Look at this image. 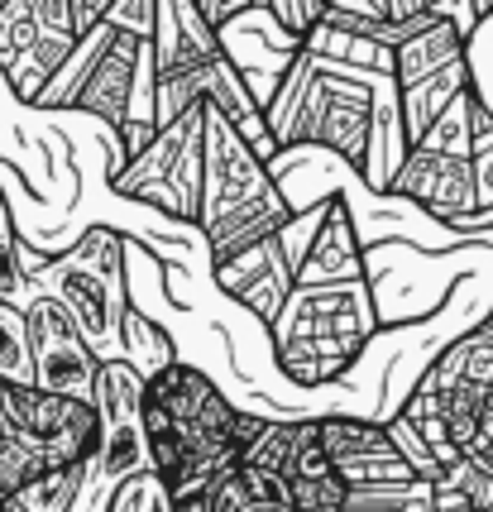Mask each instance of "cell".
Segmentation results:
<instances>
[{"label": "cell", "mask_w": 493, "mask_h": 512, "mask_svg": "<svg viewBox=\"0 0 493 512\" xmlns=\"http://www.w3.org/2000/svg\"><path fill=\"white\" fill-rule=\"evenodd\" d=\"M379 307L369 278L350 283H292L278 316L269 321L273 364L297 393H316L345 383L369 340L379 335Z\"/></svg>", "instance_id": "1"}, {"label": "cell", "mask_w": 493, "mask_h": 512, "mask_svg": "<svg viewBox=\"0 0 493 512\" xmlns=\"http://www.w3.org/2000/svg\"><path fill=\"white\" fill-rule=\"evenodd\" d=\"M288 192L269 173V163L249 149V139L225 120L211 101L202 111V216L197 235L211 268L235 259L240 249L278 235L292 221Z\"/></svg>", "instance_id": "2"}, {"label": "cell", "mask_w": 493, "mask_h": 512, "mask_svg": "<svg viewBox=\"0 0 493 512\" xmlns=\"http://www.w3.org/2000/svg\"><path fill=\"white\" fill-rule=\"evenodd\" d=\"M125 249H130V240L111 225H87L58 254H34V245L20 240L29 288L48 292L68 307V316L87 335L96 359H120V316L130 307Z\"/></svg>", "instance_id": "3"}, {"label": "cell", "mask_w": 493, "mask_h": 512, "mask_svg": "<svg viewBox=\"0 0 493 512\" xmlns=\"http://www.w3.org/2000/svg\"><path fill=\"white\" fill-rule=\"evenodd\" d=\"M383 197L388 201H412L422 216L436 225H460L479 211L474 197V168H470V125H465V96L450 101L412 139L398 158V168L383 178Z\"/></svg>", "instance_id": "4"}, {"label": "cell", "mask_w": 493, "mask_h": 512, "mask_svg": "<svg viewBox=\"0 0 493 512\" xmlns=\"http://www.w3.org/2000/svg\"><path fill=\"white\" fill-rule=\"evenodd\" d=\"M202 111L206 101L187 106L178 120L158 125L154 139L135 158L111 168L106 182L115 197L149 201L163 216L197 230V216H202Z\"/></svg>", "instance_id": "5"}, {"label": "cell", "mask_w": 493, "mask_h": 512, "mask_svg": "<svg viewBox=\"0 0 493 512\" xmlns=\"http://www.w3.org/2000/svg\"><path fill=\"white\" fill-rule=\"evenodd\" d=\"M91 407H96V455L87 460V484H82V498L101 512L106 493L139 474L144 465V379L125 359H101L96 364V383H91Z\"/></svg>", "instance_id": "6"}, {"label": "cell", "mask_w": 493, "mask_h": 512, "mask_svg": "<svg viewBox=\"0 0 493 512\" xmlns=\"http://www.w3.org/2000/svg\"><path fill=\"white\" fill-rule=\"evenodd\" d=\"M24 331H29V359H34V388L63 393V398H91L96 383V350L77 331L68 307L48 292L29 288L24 297Z\"/></svg>", "instance_id": "7"}, {"label": "cell", "mask_w": 493, "mask_h": 512, "mask_svg": "<svg viewBox=\"0 0 493 512\" xmlns=\"http://www.w3.org/2000/svg\"><path fill=\"white\" fill-rule=\"evenodd\" d=\"M316 441L331 455V465H336L345 484H403V479H417L403 455L393 450L388 426L379 417L316 412Z\"/></svg>", "instance_id": "8"}, {"label": "cell", "mask_w": 493, "mask_h": 512, "mask_svg": "<svg viewBox=\"0 0 493 512\" xmlns=\"http://www.w3.org/2000/svg\"><path fill=\"white\" fill-rule=\"evenodd\" d=\"M350 278H369L364 268V240H359V225L350 216V206L340 192L316 201V221L312 235L292 264V283L312 288V283H350Z\"/></svg>", "instance_id": "9"}, {"label": "cell", "mask_w": 493, "mask_h": 512, "mask_svg": "<svg viewBox=\"0 0 493 512\" xmlns=\"http://www.w3.org/2000/svg\"><path fill=\"white\" fill-rule=\"evenodd\" d=\"M211 273H216V288H221L230 302H240L264 331H269V321L278 316V307H283V297H288V288H292V259L283 254L278 235L240 249L235 259L216 264Z\"/></svg>", "instance_id": "10"}, {"label": "cell", "mask_w": 493, "mask_h": 512, "mask_svg": "<svg viewBox=\"0 0 493 512\" xmlns=\"http://www.w3.org/2000/svg\"><path fill=\"white\" fill-rule=\"evenodd\" d=\"M120 359L135 369L139 379H154L163 364L178 359V345L154 316H144L139 307H125V316H120Z\"/></svg>", "instance_id": "11"}, {"label": "cell", "mask_w": 493, "mask_h": 512, "mask_svg": "<svg viewBox=\"0 0 493 512\" xmlns=\"http://www.w3.org/2000/svg\"><path fill=\"white\" fill-rule=\"evenodd\" d=\"M465 125H470V168H474V197L479 211H493V106L484 91H465ZM474 211V216H479Z\"/></svg>", "instance_id": "12"}, {"label": "cell", "mask_w": 493, "mask_h": 512, "mask_svg": "<svg viewBox=\"0 0 493 512\" xmlns=\"http://www.w3.org/2000/svg\"><path fill=\"white\" fill-rule=\"evenodd\" d=\"M87 484V465H63V469H44L39 479H29L24 489H15L10 498L24 512H72Z\"/></svg>", "instance_id": "13"}, {"label": "cell", "mask_w": 493, "mask_h": 512, "mask_svg": "<svg viewBox=\"0 0 493 512\" xmlns=\"http://www.w3.org/2000/svg\"><path fill=\"white\" fill-rule=\"evenodd\" d=\"M340 512H431V484L403 479V484H350Z\"/></svg>", "instance_id": "14"}, {"label": "cell", "mask_w": 493, "mask_h": 512, "mask_svg": "<svg viewBox=\"0 0 493 512\" xmlns=\"http://www.w3.org/2000/svg\"><path fill=\"white\" fill-rule=\"evenodd\" d=\"M29 297V278H24V259H20V230H15V206L0 192V302L24 307Z\"/></svg>", "instance_id": "15"}, {"label": "cell", "mask_w": 493, "mask_h": 512, "mask_svg": "<svg viewBox=\"0 0 493 512\" xmlns=\"http://www.w3.org/2000/svg\"><path fill=\"white\" fill-rule=\"evenodd\" d=\"M0 379L5 383H34V359H29V331L24 312L0 302Z\"/></svg>", "instance_id": "16"}, {"label": "cell", "mask_w": 493, "mask_h": 512, "mask_svg": "<svg viewBox=\"0 0 493 512\" xmlns=\"http://www.w3.org/2000/svg\"><path fill=\"white\" fill-rule=\"evenodd\" d=\"M101 512H173V498H168V489L158 484L149 469H139V474L120 479V484L106 493Z\"/></svg>", "instance_id": "17"}, {"label": "cell", "mask_w": 493, "mask_h": 512, "mask_svg": "<svg viewBox=\"0 0 493 512\" xmlns=\"http://www.w3.org/2000/svg\"><path fill=\"white\" fill-rule=\"evenodd\" d=\"M326 5H331V0H259V10H264V15L278 24V34H283L292 48L302 44L316 24H321Z\"/></svg>", "instance_id": "18"}, {"label": "cell", "mask_w": 493, "mask_h": 512, "mask_svg": "<svg viewBox=\"0 0 493 512\" xmlns=\"http://www.w3.org/2000/svg\"><path fill=\"white\" fill-rule=\"evenodd\" d=\"M383 426H388V441H393V450L407 460V469H412L417 479H426V484H436V479H441V465H436V455L426 450L422 431L407 422L403 412H388V417H383Z\"/></svg>", "instance_id": "19"}, {"label": "cell", "mask_w": 493, "mask_h": 512, "mask_svg": "<svg viewBox=\"0 0 493 512\" xmlns=\"http://www.w3.org/2000/svg\"><path fill=\"white\" fill-rule=\"evenodd\" d=\"M350 484L340 474H321V479H288L292 512H340L345 508Z\"/></svg>", "instance_id": "20"}, {"label": "cell", "mask_w": 493, "mask_h": 512, "mask_svg": "<svg viewBox=\"0 0 493 512\" xmlns=\"http://www.w3.org/2000/svg\"><path fill=\"white\" fill-rule=\"evenodd\" d=\"M44 455L39 450H29L24 441H10V436H0V493H15L24 489L29 479H39L44 474Z\"/></svg>", "instance_id": "21"}, {"label": "cell", "mask_w": 493, "mask_h": 512, "mask_svg": "<svg viewBox=\"0 0 493 512\" xmlns=\"http://www.w3.org/2000/svg\"><path fill=\"white\" fill-rule=\"evenodd\" d=\"M249 10H259V0H197V15H202L216 34H225V29L240 20V15H249Z\"/></svg>", "instance_id": "22"}, {"label": "cell", "mask_w": 493, "mask_h": 512, "mask_svg": "<svg viewBox=\"0 0 493 512\" xmlns=\"http://www.w3.org/2000/svg\"><path fill=\"white\" fill-rule=\"evenodd\" d=\"M111 5L115 0H72V29H77V39L91 34L96 24L106 20V15H111Z\"/></svg>", "instance_id": "23"}, {"label": "cell", "mask_w": 493, "mask_h": 512, "mask_svg": "<svg viewBox=\"0 0 493 512\" xmlns=\"http://www.w3.org/2000/svg\"><path fill=\"white\" fill-rule=\"evenodd\" d=\"M436 5L441 0H383V20H412V15H426Z\"/></svg>", "instance_id": "24"}, {"label": "cell", "mask_w": 493, "mask_h": 512, "mask_svg": "<svg viewBox=\"0 0 493 512\" xmlns=\"http://www.w3.org/2000/svg\"><path fill=\"white\" fill-rule=\"evenodd\" d=\"M474 5V15H479V20H493V0H470Z\"/></svg>", "instance_id": "25"}, {"label": "cell", "mask_w": 493, "mask_h": 512, "mask_svg": "<svg viewBox=\"0 0 493 512\" xmlns=\"http://www.w3.org/2000/svg\"><path fill=\"white\" fill-rule=\"evenodd\" d=\"M0 512H24V508L15 503V498H10V493H5V498H0Z\"/></svg>", "instance_id": "26"}]
</instances>
